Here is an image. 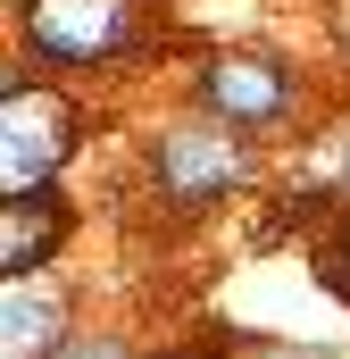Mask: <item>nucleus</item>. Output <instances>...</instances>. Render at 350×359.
I'll return each instance as SVG.
<instances>
[{
  "mask_svg": "<svg viewBox=\"0 0 350 359\" xmlns=\"http://www.w3.org/2000/svg\"><path fill=\"white\" fill-rule=\"evenodd\" d=\"M76 151V109L50 84H8L0 92V201H25L67 168Z\"/></svg>",
  "mask_w": 350,
  "mask_h": 359,
  "instance_id": "f257e3e1",
  "label": "nucleus"
},
{
  "mask_svg": "<svg viewBox=\"0 0 350 359\" xmlns=\"http://www.w3.org/2000/svg\"><path fill=\"white\" fill-rule=\"evenodd\" d=\"M150 176H159V192L175 209H209L251 176V151H242L234 126H167L159 151H150Z\"/></svg>",
  "mask_w": 350,
  "mask_h": 359,
  "instance_id": "f03ea898",
  "label": "nucleus"
},
{
  "mask_svg": "<svg viewBox=\"0 0 350 359\" xmlns=\"http://www.w3.org/2000/svg\"><path fill=\"white\" fill-rule=\"evenodd\" d=\"M17 25L50 67H100L134 42V0H25Z\"/></svg>",
  "mask_w": 350,
  "mask_h": 359,
  "instance_id": "7ed1b4c3",
  "label": "nucleus"
},
{
  "mask_svg": "<svg viewBox=\"0 0 350 359\" xmlns=\"http://www.w3.org/2000/svg\"><path fill=\"white\" fill-rule=\"evenodd\" d=\"M67 343V292L50 276H0V359H50Z\"/></svg>",
  "mask_w": 350,
  "mask_h": 359,
  "instance_id": "20e7f679",
  "label": "nucleus"
},
{
  "mask_svg": "<svg viewBox=\"0 0 350 359\" xmlns=\"http://www.w3.org/2000/svg\"><path fill=\"white\" fill-rule=\"evenodd\" d=\"M200 100L225 117V126H267V117H284V67L275 59H209V76H200Z\"/></svg>",
  "mask_w": 350,
  "mask_h": 359,
  "instance_id": "39448f33",
  "label": "nucleus"
},
{
  "mask_svg": "<svg viewBox=\"0 0 350 359\" xmlns=\"http://www.w3.org/2000/svg\"><path fill=\"white\" fill-rule=\"evenodd\" d=\"M59 234H67L59 209H42V201H0V276H34Z\"/></svg>",
  "mask_w": 350,
  "mask_h": 359,
  "instance_id": "423d86ee",
  "label": "nucleus"
},
{
  "mask_svg": "<svg viewBox=\"0 0 350 359\" xmlns=\"http://www.w3.org/2000/svg\"><path fill=\"white\" fill-rule=\"evenodd\" d=\"M50 359H125V343H117V334H67Z\"/></svg>",
  "mask_w": 350,
  "mask_h": 359,
  "instance_id": "0eeeda50",
  "label": "nucleus"
},
{
  "mask_svg": "<svg viewBox=\"0 0 350 359\" xmlns=\"http://www.w3.org/2000/svg\"><path fill=\"white\" fill-rule=\"evenodd\" d=\"M275 359H309V351H275Z\"/></svg>",
  "mask_w": 350,
  "mask_h": 359,
  "instance_id": "6e6552de",
  "label": "nucleus"
}]
</instances>
